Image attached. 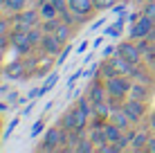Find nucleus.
Here are the masks:
<instances>
[{
	"label": "nucleus",
	"instance_id": "e433bc0d",
	"mask_svg": "<svg viewBox=\"0 0 155 153\" xmlns=\"http://www.w3.org/2000/svg\"><path fill=\"white\" fill-rule=\"evenodd\" d=\"M151 126H153V128H155V113L151 115Z\"/></svg>",
	"mask_w": 155,
	"mask_h": 153
},
{
	"label": "nucleus",
	"instance_id": "a211bd4d",
	"mask_svg": "<svg viewBox=\"0 0 155 153\" xmlns=\"http://www.w3.org/2000/svg\"><path fill=\"white\" fill-rule=\"evenodd\" d=\"M146 142H148V133H146V131H140V133H135L130 138V144L135 146V149H142Z\"/></svg>",
	"mask_w": 155,
	"mask_h": 153
},
{
	"label": "nucleus",
	"instance_id": "ddd939ff",
	"mask_svg": "<svg viewBox=\"0 0 155 153\" xmlns=\"http://www.w3.org/2000/svg\"><path fill=\"white\" fill-rule=\"evenodd\" d=\"M104 131H106V138H108V142L117 144V142L121 140V131H124V128H119L117 124H106V126H104Z\"/></svg>",
	"mask_w": 155,
	"mask_h": 153
},
{
	"label": "nucleus",
	"instance_id": "c756f323",
	"mask_svg": "<svg viewBox=\"0 0 155 153\" xmlns=\"http://www.w3.org/2000/svg\"><path fill=\"white\" fill-rule=\"evenodd\" d=\"M70 52H72V47H70V45H68V47H65V50H63V52H61V54H58V63H63V61H65V59H68V54H70Z\"/></svg>",
	"mask_w": 155,
	"mask_h": 153
},
{
	"label": "nucleus",
	"instance_id": "7c9ffc66",
	"mask_svg": "<svg viewBox=\"0 0 155 153\" xmlns=\"http://www.w3.org/2000/svg\"><path fill=\"white\" fill-rule=\"evenodd\" d=\"M41 131H43V119H38V122L34 124V128H31V135H38Z\"/></svg>",
	"mask_w": 155,
	"mask_h": 153
},
{
	"label": "nucleus",
	"instance_id": "ea45409f",
	"mask_svg": "<svg viewBox=\"0 0 155 153\" xmlns=\"http://www.w3.org/2000/svg\"><path fill=\"white\" fill-rule=\"evenodd\" d=\"M2 108H5V104H0V110H2Z\"/></svg>",
	"mask_w": 155,
	"mask_h": 153
},
{
	"label": "nucleus",
	"instance_id": "72a5a7b5",
	"mask_svg": "<svg viewBox=\"0 0 155 153\" xmlns=\"http://www.w3.org/2000/svg\"><path fill=\"white\" fill-rule=\"evenodd\" d=\"M61 16H63V23H68V25H70V23H72V16H70V14H68V12H65V9H63V12H61Z\"/></svg>",
	"mask_w": 155,
	"mask_h": 153
},
{
	"label": "nucleus",
	"instance_id": "f03ea898",
	"mask_svg": "<svg viewBox=\"0 0 155 153\" xmlns=\"http://www.w3.org/2000/svg\"><path fill=\"white\" fill-rule=\"evenodd\" d=\"M133 68V63L130 61H126V59H121L119 54H117V59H113L110 63H106V77H115V75H128V72H133L130 70Z\"/></svg>",
	"mask_w": 155,
	"mask_h": 153
},
{
	"label": "nucleus",
	"instance_id": "4468645a",
	"mask_svg": "<svg viewBox=\"0 0 155 153\" xmlns=\"http://www.w3.org/2000/svg\"><path fill=\"white\" fill-rule=\"evenodd\" d=\"M106 92H108L106 88H101V86H97V83H94L92 90H90V104H92V106L101 104V101H104V95H106Z\"/></svg>",
	"mask_w": 155,
	"mask_h": 153
},
{
	"label": "nucleus",
	"instance_id": "58836bf2",
	"mask_svg": "<svg viewBox=\"0 0 155 153\" xmlns=\"http://www.w3.org/2000/svg\"><path fill=\"white\" fill-rule=\"evenodd\" d=\"M151 61H153V68H155V56L153 54H151Z\"/></svg>",
	"mask_w": 155,
	"mask_h": 153
},
{
	"label": "nucleus",
	"instance_id": "a19ab883",
	"mask_svg": "<svg viewBox=\"0 0 155 153\" xmlns=\"http://www.w3.org/2000/svg\"><path fill=\"white\" fill-rule=\"evenodd\" d=\"M0 92H2V86H0Z\"/></svg>",
	"mask_w": 155,
	"mask_h": 153
},
{
	"label": "nucleus",
	"instance_id": "20e7f679",
	"mask_svg": "<svg viewBox=\"0 0 155 153\" xmlns=\"http://www.w3.org/2000/svg\"><path fill=\"white\" fill-rule=\"evenodd\" d=\"M9 43H12L20 54H27V52L31 50V41L27 36V29H16L14 34L9 36Z\"/></svg>",
	"mask_w": 155,
	"mask_h": 153
},
{
	"label": "nucleus",
	"instance_id": "9b49d317",
	"mask_svg": "<svg viewBox=\"0 0 155 153\" xmlns=\"http://www.w3.org/2000/svg\"><path fill=\"white\" fill-rule=\"evenodd\" d=\"M113 124H117L119 128H128V126L133 124V119L126 115V110H113Z\"/></svg>",
	"mask_w": 155,
	"mask_h": 153
},
{
	"label": "nucleus",
	"instance_id": "4c0bfd02",
	"mask_svg": "<svg viewBox=\"0 0 155 153\" xmlns=\"http://www.w3.org/2000/svg\"><path fill=\"white\" fill-rule=\"evenodd\" d=\"M0 61H2V45H0Z\"/></svg>",
	"mask_w": 155,
	"mask_h": 153
},
{
	"label": "nucleus",
	"instance_id": "2f4dec72",
	"mask_svg": "<svg viewBox=\"0 0 155 153\" xmlns=\"http://www.w3.org/2000/svg\"><path fill=\"white\" fill-rule=\"evenodd\" d=\"M97 115H108V108H106V104H104V101L97 104Z\"/></svg>",
	"mask_w": 155,
	"mask_h": 153
},
{
	"label": "nucleus",
	"instance_id": "f3484780",
	"mask_svg": "<svg viewBox=\"0 0 155 153\" xmlns=\"http://www.w3.org/2000/svg\"><path fill=\"white\" fill-rule=\"evenodd\" d=\"M72 113H74V122H77V128L81 131L83 126H85V119H88V110H83L81 106H77V108L72 110Z\"/></svg>",
	"mask_w": 155,
	"mask_h": 153
},
{
	"label": "nucleus",
	"instance_id": "dca6fc26",
	"mask_svg": "<svg viewBox=\"0 0 155 153\" xmlns=\"http://www.w3.org/2000/svg\"><path fill=\"white\" fill-rule=\"evenodd\" d=\"M54 36L61 41V43H65V41L70 38V25L68 23H58V27L54 29Z\"/></svg>",
	"mask_w": 155,
	"mask_h": 153
},
{
	"label": "nucleus",
	"instance_id": "c9c22d12",
	"mask_svg": "<svg viewBox=\"0 0 155 153\" xmlns=\"http://www.w3.org/2000/svg\"><path fill=\"white\" fill-rule=\"evenodd\" d=\"M104 54H106V56H113V54H115V47H113V45H108V47L104 50Z\"/></svg>",
	"mask_w": 155,
	"mask_h": 153
},
{
	"label": "nucleus",
	"instance_id": "412c9836",
	"mask_svg": "<svg viewBox=\"0 0 155 153\" xmlns=\"http://www.w3.org/2000/svg\"><path fill=\"white\" fill-rule=\"evenodd\" d=\"M121 29H124V20L119 18L115 25H110V27H108V32H106V34H108V36H119V34H121Z\"/></svg>",
	"mask_w": 155,
	"mask_h": 153
},
{
	"label": "nucleus",
	"instance_id": "a878e982",
	"mask_svg": "<svg viewBox=\"0 0 155 153\" xmlns=\"http://www.w3.org/2000/svg\"><path fill=\"white\" fill-rule=\"evenodd\" d=\"M63 126H65V128H77V122H74V113H72V110L63 117Z\"/></svg>",
	"mask_w": 155,
	"mask_h": 153
},
{
	"label": "nucleus",
	"instance_id": "cd10ccee",
	"mask_svg": "<svg viewBox=\"0 0 155 153\" xmlns=\"http://www.w3.org/2000/svg\"><path fill=\"white\" fill-rule=\"evenodd\" d=\"M56 27H58V23H56L54 18H52V20H45V32H54Z\"/></svg>",
	"mask_w": 155,
	"mask_h": 153
},
{
	"label": "nucleus",
	"instance_id": "5701e85b",
	"mask_svg": "<svg viewBox=\"0 0 155 153\" xmlns=\"http://www.w3.org/2000/svg\"><path fill=\"white\" fill-rule=\"evenodd\" d=\"M130 95H133V99H140V101H142V99L146 97V90H144V86H133Z\"/></svg>",
	"mask_w": 155,
	"mask_h": 153
},
{
	"label": "nucleus",
	"instance_id": "6e6552de",
	"mask_svg": "<svg viewBox=\"0 0 155 153\" xmlns=\"http://www.w3.org/2000/svg\"><path fill=\"white\" fill-rule=\"evenodd\" d=\"M68 5H70V9L77 16H88L90 12H92V7H94V2L92 0H68Z\"/></svg>",
	"mask_w": 155,
	"mask_h": 153
},
{
	"label": "nucleus",
	"instance_id": "2eb2a0df",
	"mask_svg": "<svg viewBox=\"0 0 155 153\" xmlns=\"http://www.w3.org/2000/svg\"><path fill=\"white\" fill-rule=\"evenodd\" d=\"M90 140H92V144L94 146H104V144H108V138H106V131L104 128H94L92 131V135H90Z\"/></svg>",
	"mask_w": 155,
	"mask_h": 153
},
{
	"label": "nucleus",
	"instance_id": "4be33fe9",
	"mask_svg": "<svg viewBox=\"0 0 155 153\" xmlns=\"http://www.w3.org/2000/svg\"><path fill=\"white\" fill-rule=\"evenodd\" d=\"M92 2H94V9H99V12L115 7V0H92Z\"/></svg>",
	"mask_w": 155,
	"mask_h": 153
},
{
	"label": "nucleus",
	"instance_id": "f704fd0d",
	"mask_svg": "<svg viewBox=\"0 0 155 153\" xmlns=\"http://www.w3.org/2000/svg\"><path fill=\"white\" fill-rule=\"evenodd\" d=\"M52 2L58 7V12H63V9H65V0H52Z\"/></svg>",
	"mask_w": 155,
	"mask_h": 153
},
{
	"label": "nucleus",
	"instance_id": "b1692460",
	"mask_svg": "<svg viewBox=\"0 0 155 153\" xmlns=\"http://www.w3.org/2000/svg\"><path fill=\"white\" fill-rule=\"evenodd\" d=\"M27 36H29V41H31V45H34V43H41V41H43L41 32H38V29H34V27H29V29H27Z\"/></svg>",
	"mask_w": 155,
	"mask_h": 153
},
{
	"label": "nucleus",
	"instance_id": "0eeeda50",
	"mask_svg": "<svg viewBox=\"0 0 155 153\" xmlns=\"http://www.w3.org/2000/svg\"><path fill=\"white\" fill-rule=\"evenodd\" d=\"M61 142H65V133H61L58 128H50L45 133V140H43V149L52 151V149H56Z\"/></svg>",
	"mask_w": 155,
	"mask_h": 153
},
{
	"label": "nucleus",
	"instance_id": "6ab92c4d",
	"mask_svg": "<svg viewBox=\"0 0 155 153\" xmlns=\"http://www.w3.org/2000/svg\"><path fill=\"white\" fill-rule=\"evenodd\" d=\"M2 2H5V7H7L9 12H23L27 0H2Z\"/></svg>",
	"mask_w": 155,
	"mask_h": 153
},
{
	"label": "nucleus",
	"instance_id": "1a4fd4ad",
	"mask_svg": "<svg viewBox=\"0 0 155 153\" xmlns=\"http://www.w3.org/2000/svg\"><path fill=\"white\" fill-rule=\"evenodd\" d=\"M121 108L126 110V115L133 119V122H140V117H142V113H144V106H142L140 99H130V101H126Z\"/></svg>",
	"mask_w": 155,
	"mask_h": 153
},
{
	"label": "nucleus",
	"instance_id": "aec40b11",
	"mask_svg": "<svg viewBox=\"0 0 155 153\" xmlns=\"http://www.w3.org/2000/svg\"><path fill=\"white\" fill-rule=\"evenodd\" d=\"M56 81H58V75H50V77H47L45 79V83H43V88H41V95H45V92H50L52 90V88H54L56 86Z\"/></svg>",
	"mask_w": 155,
	"mask_h": 153
},
{
	"label": "nucleus",
	"instance_id": "473e14b6",
	"mask_svg": "<svg viewBox=\"0 0 155 153\" xmlns=\"http://www.w3.org/2000/svg\"><path fill=\"white\" fill-rule=\"evenodd\" d=\"M146 151H155V138H148V142H146Z\"/></svg>",
	"mask_w": 155,
	"mask_h": 153
},
{
	"label": "nucleus",
	"instance_id": "39448f33",
	"mask_svg": "<svg viewBox=\"0 0 155 153\" xmlns=\"http://www.w3.org/2000/svg\"><path fill=\"white\" fill-rule=\"evenodd\" d=\"M117 54H119L121 59L130 61V63H137L140 61V45L130 43V41H124V43L117 45Z\"/></svg>",
	"mask_w": 155,
	"mask_h": 153
},
{
	"label": "nucleus",
	"instance_id": "7ed1b4c3",
	"mask_svg": "<svg viewBox=\"0 0 155 153\" xmlns=\"http://www.w3.org/2000/svg\"><path fill=\"white\" fill-rule=\"evenodd\" d=\"M153 23H155V20H151L148 16H144V14H142V18L137 20V23H133V29H130L133 41H135V38H146V36H151V32H153Z\"/></svg>",
	"mask_w": 155,
	"mask_h": 153
},
{
	"label": "nucleus",
	"instance_id": "c85d7f7f",
	"mask_svg": "<svg viewBox=\"0 0 155 153\" xmlns=\"http://www.w3.org/2000/svg\"><path fill=\"white\" fill-rule=\"evenodd\" d=\"M7 29H9V20H0V36H7Z\"/></svg>",
	"mask_w": 155,
	"mask_h": 153
},
{
	"label": "nucleus",
	"instance_id": "f257e3e1",
	"mask_svg": "<svg viewBox=\"0 0 155 153\" xmlns=\"http://www.w3.org/2000/svg\"><path fill=\"white\" fill-rule=\"evenodd\" d=\"M130 83H128V79H124V75H115V77H108V81H106V90H108L110 97H124L126 92H130Z\"/></svg>",
	"mask_w": 155,
	"mask_h": 153
},
{
	"label": "nucleus",
	"instance_id": "bb28decb",
	"mask_svg": "<svg viewBox=\"0 0 155 153\" xmlns=\"http://www.w3.org/2000/svg\"><path fill=\"white\" fill-rule=\"evenodd\" d=\"M92 146H94V144H92V140H83L81 144L77 146V151H81V153H88V151H92Z\"/></svg>",
	"mask_w": 155,
	"mask_h": 153
},
{
	"label": "nucleus",
	"instance_id": "f8f14e48",
	"mask_svg": "<svg viewBox=\"0 0 155 153\" xmlns=\"http://www.w3.org/2000/svg\"><path fill=\"white\" fill-rule=\"evenodd\" d=\"M23 70H25V65L20 61H12L7 68H5V75H7L9 79H20L23 77Z\"/></svg>",
	"mask_w": 155,
	"mask_h": 153
},
{
	"label": "nucleus",
	"instance_id": "423d86ee",
	"mask_svg": "<svg viewBox=\"0 0 155 153\" xmlns=\"http://www.w3.org/2000/svg\"><path fill=\"white\" fill-rule=\"evenodd\" d=\"M61 41L56 38L54 34H50V32H47L45 36H43V41H41V47H43V52H45L47 56H54V54H58V52H61Z\"/></svg>",
	"mask_w": 155,
	"mask_h": 153
},
{
	"label": "nucleus",
	"instance_id": "9d476101",
	"mask_svg": "<svg viewBox=\"0 0 155 153\" xmlns=\"http://www.w3.org/2000/svg\"><path fill=\"white\" fill-rule=\"evenodd\" d=\"M38 14H41V18H43V20H52V18H56V16L61 14V12H58V7H56L54 2H52V0H43Z\"/></svg>",
	"mask_w": 155,
	"mask_h": 153
},
{
	"label": "nucleus",
	"instance_id": "393cba45",
	"mask_svg": "<svg viewBox=\"0 0 155 153\" xmlns=\"http://www.w3.org/2000/svg\"><path fill=\"white\" fill-rule=\"evenodd\" d=\"M144 16H148L151 20H155V0H148V5L144 7V12H142Z\"/></svg>",
	"mask_w": 155,
	"mask_h": 153
}]
</instances>
